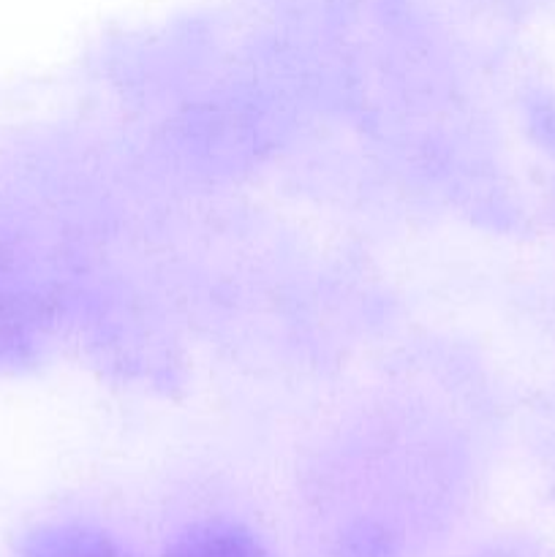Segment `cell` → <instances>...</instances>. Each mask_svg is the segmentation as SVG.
<instances>
[{
    "mask_svg": "<svg viewBox=\"0 0 555 557\" xmlns=\"http://www.w3.org/2000/svg\"><path fill=\"white\" fill-rule=\"evenodd\" d=\"M166 557H270V553L243 525L215 520L180 533Z\"/></svg>",
    "mask_w": 555,
    "mask_h": 557,
    "instance_id": "1",
    "label": "cell"
},
{
    "mask_svg": "<svg viewBox=\"0 0 555 557\" xmlns=\"http://www.w3.org/2000/svg\"><path fill=\"white\" fill-rule=\"evenodd\" d=\"M25 557H128L114 539L96 528L63 525L41 533Z\"/></svg>",
    "mask_w": 555,
    "mask_h": 557,
    "instance_id": "2",
    "label": "cell"
}]
</instances>
